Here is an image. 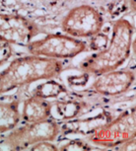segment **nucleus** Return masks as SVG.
Here are the masks:
<instances>
[{
	"mask_svg": "<svg viewBox=\"0 0 136 151\" xmlns=\"http://www.w3.org/2000/svg\"><path fill=\"white\" fill-rule=\"evenodd\" d=\"M62 71L60 59L33 55L18 58L0 72V94L36 81L55 78Z\"/></svg>",
	"mask_w": 136,
	"mask_h": 151,
	"instance_id": "obj_1",
	"label": "nucleus"
},
{
	"mask_svg": "<svg viewBox=\"0 0 136 151\" xmlns=\"http://www.w3.org/2000/svg\"><path fill=\"white\" fill-rule=\"evenodd\" d=\"M134 29L126 19H120L113 24L112 36L109 47L82 61L80 68L85 72L101 75L117 69L130 55Z\"/></svg>",
	"mask_w": 136,
	"mask_h": 151,
	"instance_id": "obj_2",
	"label": "nucleus"
},
{
	"mask_svg": "<svg viewBox=\"0 0 136 151\" xmlns=\"http://www.w3.org/2000/svg\"><path fill=\"white\" fill-rule=\"evenodd\" d=\"M60 127L57 122L47 119L44 121L28 122L14 129L4 137V144L16 150L27 149L41 141H53L59 134Z\"/></svg>",
	"mask_w": 136,
	"mask_h": 151,
	"instance_id": "obj_3",
	"label": "nucleus"
},
{
	"mask_svg": "<svg viewBox=\"0 0 136 151\" xmlns=\"http://www.w3.org/2000/svg\"><path fill=\"white\" fill-rule=\"evenodd\" d=\"M29 52L33 55L65 59L72 58L86 52V42L68 35L52 34L45 38L31 42L27 45Z\"/></svg>",
	"mask_w": 136,
	"mask_h": 151,
	"instance_id": "obj_4",
	"label": "nucleus"
},
{
	"mask_svg": "<svg viewBox=\"0 0 136 151\" xmlns=\"http://www.w3.org/2000/svg\"><path fill=\"white\" fill-rule=\"evenodd\" d=\"M136 135L135 109L127 110L115 121L104 124L93 133L90 139L93 143L106 147L118 146Z\"/></svg>",
	"mask_w": 136,
	"mask_h": 151,
	"instance_id": "obj_5",
	"label": "nucleus"
},
{
	"mask_svg": "<svg viewBox=\"0 0 136 151\" xmlns=\"http://www.w3.org/2000/svg\"><path fill=\"white\" fill-rule=\"evenodd\" d=\"M104 19L96 8L90 5H81L67 13L61 23L66 35L73 38H90L101 33Z\"/></svg>",
	"mask_w": 136,
	"mask_h": 151,
	"instance_id": "obj_6",
	"label": "nucleus"
},
{
	"mask_svg": "<svg viewBox=\"0 0 136 151\" xmlns=\"http://www.w3.org/2000/svg\"><path fill=\"white\" fill-rule=\"evenodd\" d=\"M39 33V28L26 17L0 14V42L27 45Z\"/></svg>",
	"mask_w": 136,
	"mask_h": 151,
	"instance_id": "obj_7",
	"label": "nucleus"
},
{
	"mask_svg": "<svg viewBox=\"0 0 136 151\" xmlns=\"http://www.w3.org/2000/svg\"><path fill=\"white\" fill-rule=\"evenodd\" d=\"M134 79V71L130 69H115L101 74L93 83V88L96 92L102 95L117 96L129 90Z\"/></svg>",
	"mask_w": 136,
	"mask_h": 151,
	"instance_id": "obj_8",
	"label": "nucleus"
},
{
	"mask_svg": "<svg viewBox=\"0 0 136 151\" xmlns=\"http://www.w3.org/2000/svg\"><path fill=\"white\" fill-rule=\"evenodd\" d=\"M52 105L47 99L32 95L25 100L21 119L27 122L44 121L52 116Z\"/></svg>",
	"mask_w": 136,
	"mask_h": 151,
	"instance_id": "obj_9",
	"label": "nucleus"
},
{
	"mask_svg": "<svg viewBox=\"0 0 136 151\" xmlns=\"http://www.w3.org/2000/svg\"><path fill=\"white\" fill-rule=\"evenodd\" d=\"M21 119L18 101L0 102V133L11 132Z\"/></svg>",
	"mask_w": 136,
	"mask_h": 151,
	"instance_id": "obj_10",
	"label": "nucleus"
},
{
	"mask_svg": "<svg viewBox=\"0 0 136 151\" xmlns=\"http://www.w3.org/2000/svg\"><path fill=\"white\" fill-rule=\"evenodd\" d=\"M66 91L63 85L59 84L58 82L54 80H50L49 79L45 83H42L39 85L35 90L33 91L32 95L38 96L44 99H49V98H55L60 95L61 93H63Z\"/></svg>",
	"mask_w": 136,
	"mask_h": 151,
	"instance_id": "obj_11",
	"label": "nucleus"
},
{
	"mask_svg": "<svg viewBox=\"0 0 136 151\" xmlns=\"http://www.w3.org/2000/svg\"><path fill=\"white\" fill-rule=\"evenodd\" d=\"M57 113L62 119L75 118L81 110L80 104L77 102H58L56 104Z\"/></svg>",
	"mask_w": 136,
	"mask_h": 151,
	"instance_id": "obj_12",
	"label": "nucleus"
},
{
	"mask_svg": "<svg viewBox=\"0 0 136 151\" xmlns=\"http://www.w3.org/2000/svg\"><path fill=\"white\" fill-rule=\"evenodd\" d=\"M12 47L10 44L0 42V65L5 63L12 55Z\"/></svg>",
	"mask_w": 136,
	"mask_h": 151,
	"instance_id": "obj_13",
	"label": "nucleus"
},
{
	"mask_svg": "<svg viewBox=\"0 0 136 151\" xmlns=\"http://www.w3.org/2000/svg\"><path fill=\"white\" fill-rule=\"evenodd\" d=\"M92 42H91V47L92 50H103L107 44V37L105 35H102L101 33L92 37Z\"/></svg>",
	"mask_w": 136,
	"mask_h": 151,
	"instance_id": "obj_14",
	"label": "nucleus"
},
{
	"mask_svg": "<svg viewBox=\"0 0 136 151\" xmlns=\"http://www.w3.org/2000/svg\"><path fill=\"white\" fill-rule=\"evenodd\" d=\"M32 150H58V148L52 141H41L31 146Z\"/></svg>",
	"mask_w": 136,
	"mask_h": 151,
	"instance_id": "obj_15",
	"label": "nucleus"
}]
</instances>
